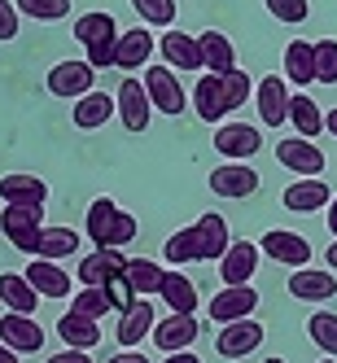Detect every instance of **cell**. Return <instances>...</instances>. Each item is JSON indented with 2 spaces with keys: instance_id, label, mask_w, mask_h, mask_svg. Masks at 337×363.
Listing matches in <instances>:
<instances>
[{
  "instance_id": "cell-16",
  "label": "cell",
  "mask_w": 337,
  "mask_h": 363,
  "mask_svg": "<svg viewBox=\"0 0 337 363\" xmlns=\"http://www.w3.org/2000/svg\"><path fill=\"white\" fill-rule=\"evenodd\" d=\"M0 342L13 346L18 354H35L44 346V328L31 315H22V311H5L0 315Z\"/></svg>"
},
{
  "instance_id": "cell-46",
  "label": "cell",
  "mask_w": 337,
  "mask_h": 363,
  "mask_svg": "<svg viewBox=\"0 0 337 363\" xmlns=\"http://www.w3.org/2000/svg\"><path fill=\"white\" fill-rule=\"evenodd\" d=\"M162 363H201V359H197L193 350H171V354H167Z\"/></svg>"
},
{
  "instance_id": "cell-10",
  "label": "cell",
  "mask_w": 337,
  "mask_h": 363,
  "mask_svg": "<svg viewBox=\"0 0 337 363\" xmlns=\"http://www.w3.org/2000/svg\"><path fill=\"white\" fill-rule=\"evenodd\" d=\"M92 84H96V66L84 57V62H57L53 70H48V92L53 96H84V92H92Z\"/></svg>"
},
{
  "instance_id": "cell-23",
  "label": "cell",
  "mask_w": 337,
  "mask_h": 363,
  "mask_svg": "<svg viewBox=\"0 0 337 363\" xmlns=\"http://www.w3.org/2000/svg\"><path fill=\"white\" fill-rule=\"evenodd\" d=\"M289 294H294L298 302H328V298L337 294V276H333V267H328V272L294 267V276H289Z\"/></svg>"
},
{
  "instance_id": "cell-39",
  "label": "cell",
  "mask_w": 337,
  "mask_h": 363,
  "mask_svg": "<svg viewBox=\"0 0 337 363\" xmlns=\"http://www.w3.org/2000/svg\"><path fill=\"white\" fill-rule=\"evenodd\" d=\"M18 9L35 22H57L70 13V0H18Z\"/></svg>"
},
{
  "instance_id": "cell-52",
  "label": "cell",
  "mask_w": 337,
  "mask_h": 363,
  "mask_svg": "<svg viewBox=\"0 0 337 363\" xmlns=\"http://www.w3.org/2000/svg\"><path fill=\"white\" fill-rule=\"evenodd\" d=\"M320 363H337V354H333V359H320Z\"/></svg>"
},
{
  "instance_id": "cell-1",
  "label": "cell",
  "mask_w": 337,
  "mask_h": 363,
  "mask_svg": "<svg viewBox=\"0 0 337 363\" xmlns=\"http://www.w3.org/2000/svg\"><path fill=\"white\" fill-rule=\"evenodd\" d=\"M228 245H232V237H228V219L211 211V215H201L193 228L175 232V237L162 245V258H167L171 267L211 263V258H223V254H228Z\"/></svg>"
},
{
  "instance_id": "cell-3",
  "label": "cell",
  "mask_w": 337,
  "mask_h": 363,
  "mask_svg": "<svg viewBox=\"0 0 337 363\" xmlns=\"http://www.w3.org/2000/svg\"><path fill=\"white\" fill-rule=\"evenodd\" d=\"M84 228H88V237H92V245H114V250H123V245H132L136 241V219L127 215V211H118V206L110 201V197H96L92 206H88V219H84Z\"/></svg>"
},
{
  "instance_id": "cell-40",
  "label": "cell",
  "mask_w": 337,
  "mask_h": 363,
  "mask_svg": "<svg viewBox=\"0 0 337 363\" xmlns=\"http://www.w3.org/2000/svg\"><path fill=\"white\" fill-rule=\"evenodd\" d=\"M316 84H337V40H316Z\"/></svg>"
},
{
  "instance_id": "cell-11",
  "label": "cell",
  "mask_w": 337,
  "mask_h": 363,
  "mask_svg": "<svg viewBox=\"0 0 337 363\" xmlns=\"http://www.w3.org/2000/svg\"><path fill=\"white\" fill-rule=\"evenodd\" d=\"M258 149H263V132L250 127V123H223L215 132V153H223V158H232V162L254 158Z\"/></svg>"
},
{
  "instance_id": "cell-18",
  "label": "cell",
  "mask_w": 337,
  "mask_h": 363,
  "mask_svg": "<svg viewBox=\"0 0 337 363\" xmlns=\"http://www.w3.org/2000/svg\"><path fill=\"white\" fill-rule=\"evenodd\" d=\"M276 162L289 167L294 175H324V149H316L306 136H294L276 145Z\"/></svg>"
},
{
  "instance_id": "cell-5",
  "label": "cell",
  "mask_w": 337,
  "mask_h": 363,
  "mask_svg": "<svg viewBox=\"0 0 337 363\" xmlns=\"http://www.w3.org/2000/svg\"><path fill=\"white\" fill-rule=\"evenodd\" d=\"M145 88H149V101H153V110H158V114H171V118L184 114L189 96H184V88H179L171 66H149L145 70Z\"/></svg>"
},
{
  "instance_id": "cell-31",
  "label": "cell",
  "mask_w": 337,
  "mask_h": 363,
  "mask_svg": "<svg viewBox=\"0 0 337 363\" xmlns=\"http://www.w3.org/2000/svg\"><path fill=\"white\" fill-rule=\"evenodd\" d=\"M57 333H62V342L66 346H79V350H92L101 342V328L92 315H79V311H66V315L57 320Z\"/></svg>"
},
{
  "instance_id": "cell-51",
  "label": "cell",
  "mask_w": 337,
  "mask_h": 363,
  "mask_svg": "<svg viewBox=\"0 0 337 363\" xmlns=\"http://www.w3.org/2000/svg\"><path fill=\"white\" fill-rule=\"evenodd\" d=\"M263 363H284V359H263Z\"/></svg>"
},
{
  "instance_id": "cell-15",
  "label": "cell",
  "mask_w": 337,
  "mask_h": 363,
  "mask_svg": "<svg viewBox=\"0 0 337 363\" xmlns=\"http://www.w3.org/2000/svg\"><path fill=\"white\" fill-rule=\"evenodd\" d=\"M258 245H263V254L276 258L280 267H306V263H311V254H316L306 237H298V232H284V228L267 232V237L258 241Z\"/></svg>"
},
{
  "instance_id": "cell-13",
  "label": "cell",
  "mask_w": 337,
  "mask_h": 363,
  "mask_svg": "<svg viewBox=\"0 0 337 363\" xmlns=\"http://www.w3.org/2000/svg\"><path fill=\"white\" fill-rule=\"evenodd\" d=\"M123 272H127V258H123L114 245H106V250L96 245V254H88L74 276H79V284H96V289H110V284H114Z\"/></svg>"
},
{
  "instance_id": "cell-49",
  "label": "cell",
  "mask_w": 337,
  "mask_h": 363,
  "mask_svg": "<svg viewBox=\"0 0 337 363\" xmlns=\"http://www.w3.org/2000/svg\"><path fill=\"white\" fill-rule=\"evenodd\" d=\"M328 228H333V237H337V193H333V201H328Z\"/></svg>"
},
{
  "instance_id": "cell-35",
  "label": "cell",
  "mask_w": 337,
  "mask_h": 363,
  "mask_svg": "<svg viewBox=\"0 0 337 363\" xmlns=\"http://www.w3.org/2000/svg\"><path fill=\"white\" fill-rule=\"evenodd\" d=\"M306 333L324 354H337V315L333 311H316V315L306 320Z\"/></svg>"
},
{
  "instance_id": "cell-47",
  "label": "cell",
  "mask_w": 337,
  "mask_h": 363,
  "mask_svg": "<svg viewBox=\"0 0 337 363\" xmlns=\"http://www.w3.org/2000/svg\"><path fill=\"white\" fill-rule=\"evenodd\" d=\"M0 363H22V359H18V350H13V346L0 342Z\"/></svg>"
},
{
  "instance_id": "cell-50",
  "label": "cell",
  "mask_w": 337,
  "mask_h": 363,
  "mask_svg": "<svg viewBox=\"0 0 337 363\" xmlns=\"http://www.w3.org/2000/svg\"><path fill=\"white\" fill-rule=\"evenodd\" d=\"M324 258H328V267H333V272H337V237H333V245H328V250H324Z\"/></svg>"
},
{
  "instance_id": "cell-42",
  "label": "cell",
  "mask_w": 337,
  "mask_h": 363,
  "mask_svg": "<svg viewBox=\"0 0 337 363\" xmlns=\"http://www.w3.org/2000/svg\"><path fill=\"white\" fill-rule=\"evenodd\" d=\"M114 44H118V35H101V40H92V44H88V62H92L96 70H110V66H114Z\"/></svg>"
},
{
  "instance_id": "cell-26",
  "label": "cell",
  "mask_w": 337,
  "mask_h": 363,
  "mask_svg": "<svg viewBox=\"0 0 337 363\" xmlns=\"http://www.w3.org/2000/svg\"><path fill=\"white\" fill-rule=\"evenodd\" d=\"M284 79L289 84H316V40H289L284 44Z\"/></svg>"
},
{
  "instance_id": "cell-28",
  "label": "cell",
  "mask_w": 337,
  "mask_h": 363,
  "mask_svg": "<svg viewBox=\"0 0 337 363\" xmlns=\"http://www.w3.org/2000/svg\"><path fill=\"white\" fill-rule=\"evenodd\" d=\"M0 302H5L9 311H22V315H35V302H40V289L27 280V276H18V272H5L0 276Z\"/></svg>"
},
{
  "instance_id": "cell-19",
  "label": "cell",
  "mask_w": 337,
  "mask_h": 363,
  "mask_svg": "<svg viewBox=\"0 0 337 363\" xmlns=\"http://www.w3.org/2000/svg\"><path fill=\"white\" fill-rule=\"evenodd\" d=\"M158 48H162V57H167L171 70H184V74L206 70V62H201V44H197L193 35H184L179 27H171V31L158 40Z\"/></svg>"
},
{
  "instance_id": "cell-8",
  "label": "cell",
  "mask_w": 337,
  "mask_h": 363,
  "mask_svg": "<svg viewBox=\"0 0 337 363\" xmlns=\"http://www.w3.org/2000/svg\"><path fill=\"white\" fill-rule=\"evenodd\" d=\"M153 324H158V311H153V302L140 294V298H132L123 306V315H118V328H114V337H118V346H140L145 337L153 333Z\"/></svg>"
},
{
  "instance_id": "cell-9",
  "label": "cell",
  "mask_w": 337,
  "mask_h": 363,
  "mask_svg": "<svg viewBox=\"0 0 337 363\" xmlns=\"http://www.w3.org/2000/svg\"><path fill=\"white\" fill-rule=\"evenodd\" d=\"M258 346H263V324H254L250 315L223 324L219 337H215V350H219L223 359H245V354H254Z\"/></svg>"
},
{
  "instance_id": "cell-2",
  "label": "cell",
  "mask_w": 337,
  "mask_h": 363,
  "mask_svg": "<svg viewBox=\"0 0 337 363\" xmlns=\"http://www.w3.org/2000/svg\"><path fill=\"white\" fill-rule=\"evenodd\" d=\"M245 101H250V74H245L241 66H232V70H223V74L206 70L201 79H197V88H193L197 118H206V123H219L223 114L241 110Z\"/></svg>"
},
{
  "instance_id": "cell-21",
  "label": "cell",
  "mask_w": 337,
  "mask_h": 363,
  "mask_svg": "<svg viewBox=\"0 0 337 363\" xmlns=\"http://www.w3.org/2000/svg\"><path fill=\"white\" fill-rule=\"evenodd\" d=\"M289 79H280V74H267L263 84H258V118L263 127H280L289 123Z\"/></svg>"
},
{
  "instance_id": "cell-43",
  "label": "cell",
  "mask_w": 337,
  "mask_h": 363,
  "mask_svg": "<svg viewBox=\"0 0 337 363\" xmlns=\"http://www.w3.org/2000/svg\"><path fill=\"white\" fill-rule=\"evenodd\" d=\"M18 0H0V44L18 40Z\"/></svg>"
},
{
  "instance_id": "cell-25",
  "label": "cell",
  "mask_w": 337,
  "mask_h": 363,
  "mask_svg": "<svg viewBox=\"0 0 337 363\" xmlns=\"http://www.w3.org/2000/svg\"><path fill=\"white\" fill-rule=\"evenodd\" d=\"M0 197H5V206H44L48 184L40 175H5L0 179Z\"/></svg>"
},
{
  "instance_id": "cell-27",
  "label": "cell",
  "mask_w": 337,
  "mask_h": 363,
  "mask_svg": "<svg viewBox=\"0 0 337 363\" xmlns=\"http://www.w3.org/2000/svg\"><path fill=\"white\" fill-rule=\"evenodd\" d=\"M27 280L40 289V298H66L70 294V276L57 267V258H31Z\"/></svg>"
},
{
  "instance_id": "cell-30",
  "label": "cell",
  "mask_w": 337,
  "mask_h": 363,
  "mask_svg": "<svg viewBox=\"0 0 337 363\" xmlns=\"http://www.w3.org/2000/svg\"><path fill=\"white\" fill-rule=\"evenodd\" d=\"M197 44H201V62H206V70L223 74V70L237 66V48H232V40H228L223 31H201Z\"/></svg>"
},
{
  "instance_id": "cell-34",
  "label": "cell",
  "mask_w": 337,
  "mask_h": 363,
  "mask_svg": "<svg viewBox=\"0 0 337 363\" xmlns=\"http://www.w3.org/2000/svg\"><path fill=\"white\" fill-rule=\"evenodd\" d=\"M162 276H167V267H158V263H149V258H127V284H132L136 294H162Z\"/></svg>"
},
{
  "instance_id": "cell-29",
  "label": "cell",
  "mask_w": 337,
  "mask_h": 363,
  "mask_svg": "<svg viewBox=\"0 0 337 363\" xmlns=\"http://www.w3.org/2000/svg\"><path fill=\"white\" fill-rule=\"evenodd\" d=\"M66 258V254H79V232L74 228H40L35 232V245L31 258Z\"/></svg>"
},
{
  "instance_id": "cell-17",
  "label": "cell",
  "mask_w": 337,
  "mask_h": 363,
  "mask_svg": "<svg viewBox=\"0 0 337 363\" xmlns=\"http://www.w3.org/2000/svg\"><path fill=\"white\" fill-rule=\"evenodd\" d=\"M258 258H263V245H254V241H232L228 254L219 258L223 284H250L254 272H258Z\"/></svg>"
},
{
  "instance_id": "cell-32",
  "label": "cell",
  "mask_w": 337,
  "mask_h": 363,
  "mask_svg": "<svg viewBox=\"0 0 337 363\" xmlns=\"http://www.w3.org/2000/svg\"><path fill=\"white\" fill-rule=\"evenodd\" d=\"M162 298H167V306L171 311H184V315H197V284L184 276V272H167L162 276Z\"/></svg>"
},
{
  "instance_id": "cell-33",
  "label": "cell",
  "mask_w": 337,
  "mask_h": 363,
  "mask_svg": "<svg viewBox=\"0 0 337 363\" xmlns=\"http://www.w3.org/2000/svg\"><path fill=\"white\" fill-rule=\"evenodd\" d=\"M289 123L298 127V136L316 140V136L324 132V110H320L311 96H294V101H289Z\"/></svg>"
},
{
  "instance_id": "cell-38",
  "label": "cell",
  "mask_w": 337,
  "mask_h": 363,
  "mask_svg": "<svg viewBox=\"0 0 337 363\" xmlns=\"http://www.w3.org/2000/svg\"><path fill=\"white\" fill-rule=\"evenodd\" d=\"M132 9L153 27H175V0H132Z\"/></svg>"
},
{
  "instance_id": "cell-12",
  "label": "cell",
  "mask_w": 337,
  "mask_h": 363,
  "mask_svg": "<svg viewBox=\"0 0 337 363\" xmlns=\"http://www.w3.org/2000/svg\"><path fill=\"white\" fill-rule=\"evenodd\" d=\"M284 211H294V215H316V211H328V201H333V189L320 184V175H298V184L284 189Z\"/></svg>"
},
{
  "instance_id": "cell-24",
  "label": "cell",
  "mask_w": 337,
  "mask_h": 363,
  "mask_svg": "<svg viewBox=\"0 0 337 363\" xmlns=\"http://www.w3.org/2000/svg\"><path fill=\"white\" fill-rule=\"evenodd\" d=\"M153 48H158V40H153L145 27L123 31V35H118V44H114V66L132 74V70H140V66L153 57Z\"/></svg>"
},
{
  "instance_id": "cell-7",
  "label": "cell",
  "mask_w": 337,
  "mask_h": 363,
  "mask_svg": "<svg viewBox=\"0 0 337 363\" xmlns=\"http://www.w3.org/2000/svg\"><path fill=\"white\" fill-rule=\"evenodd\" d=\"M211 193H219V197H228V201H241V197H250V193H258V171L254 167H245V162H223V167H215L211 171Z\"/></svg>"
},
{
  "instance_id": "cell-14",
  "label": "cell",
  "mask_w": 337,
  "mask_h": 363,
  "mask_svg": "<svg viewBox=\"0 0 337 363\" xmlns=\"http://www.w3.org/2000/svg\"><path fill=\"white\" fill-rule=\"evenodd\" d=\"M197 333H201L197 315H184V311H171V315H167L162 324H153V346H158L162 354H171V350H189V346L197 342Z\"/></svg>"
},
{
  "instance_id": "cell-41",
  "label": "cell",
  "mask_w": 337,
  "mask_h": 363,
  "mask_svg": "<svg viewBox=\"0 0 337 363\" xmlns=\"http://www.w3.org/2000/svg\"><path fill=\"white\" fill-rule=\"evenodd\" d=\"M267 13L280 18V22H306L311 5H306V0H267Z\"/></svg>"
},
{
  "instance_id": "cell-22",
  "label": "cell",
  "mask_w": 337,
  "mask_h": 363,
  "mask_svg": "<svg viewBox=\"0 0 337 363\" xmlns=\"http://www.w3.org/2000/svg\"><path fill=\"white\" fill-rule=\"evenodd\" d=\"M118 114V106H114V96H106V92H84V96H74V110H70V123L79 127V132H96V127H106L110 118Z\"/></svg>"
},
{
  "instance_id": "cell-37",
  "label": "cell",
  "mask_w": 337,
  "mask_h": 363,
  "mask_svg": "<svg viewBox=\"0 0 337 363\" xmlns=\"http://www.w3.org/2000/svg\"><path fill=\"white\" fill-rule=\"evenodd\" d=\"M70 311H79V315H92V320H101L106 311H114V302H110V294H106V289H96V284H84V289L74 294Z\"/></svg>"
},
{
  "instance_id": "cell-6",
  "label": "cell",
  "mask_w": 337,
  "mask_h": 363,
  "mask_svg": "<svg viewBox=\"0 0 337 363\" xmlns=\"http://www.w3.org/2000/svg\"><path fill=\"white\" fill-rule=\"evenodd\" d=\"M114 106H118V118H123L127 132H145L149 118H153V101H149L145 79H123V84H118V96H114Z\"/></svg>"
},
{
  "instance_id": "cell-4",
  "label": "cell",
  "mask_w": 337,
  "mask_h": 363,
  "mask_svg": "<svg viewBox=\"0 0 337 363\" xmlns=\"http://www.w3.org/2000/svg\"><path fill=\"white\" fill-rule=\"evenodd\" d=\"M40 219H44V206H5V211H0V232L9 237V245L18 254H31L35 232L44 228Z\"/></svg>"
},
{
  "instance_id": "cell-45",
  "label": "cell",
  "mask_w": 337,
  "mask_h": 363,
  "mask_svg": "<svg viewBox=\"0 0 337 363\" xmlns=\"http://www.w3.org/2000/svg\"><path fill=\"white\" fill-rule=\"evenodd\" d=\"M106 363H149V359H145V354H140L136 346H123V350H118L114 359H106Z\"/></svg>"
},
{
  "instance_id": "cell-48",
  "label": "cell",
  "mask_w": 337,
  "mask_h": 363,
  "mask_svg": "<svg viewBox=\"0 0 337 363\" xmlns=\"http://www.w3.org/2000/svg\"><path fill=\"white\" fill-rule=\"evenodd\" d=\"M324 132L337 136V110H324Z\"/></svg>"
},
{
  "instance_id": "cell-36",
  "label": "cell",
  "mask_w": 337,
  "mask_h": 363,
  "mask_svg": "<svg viewBox=\"0 0 337 363\" xmlns=\"http://www.w3.org/2000/svg\"><path fill=\"white\" fill-rule=\"evenodd\" d=\"M101 35H118V27H114V18L101 9V13H84V18H74V40L79 44H92V40H101Z\"/></svg>"
},
{
  "instance_id": "cell-44",
  "label": "cell",
  "mask_w": 337,
  "mask_h": 363,
  "mask_svg": "<svg viewBox=\"0 0 337 363\" xmlns=\"http://www.w3.org/2000/svg\"><path fill=\"white\" fill-rule=\"evenodd\" d=\"M44 363H92V359H88V350H79V346H66L62 354H53V359H44Z\"/></svg>"
},
{
  "instance_id": "cell-20",
  "label": "cell",
  "mask_w": 337,
  "mask_h": 363,
  "mask_svg": "<svg viewBox=\"0 0 337 363\" xmlns=\"http://www.w3.org/2000/svg\"><path fill=\"white\" fill-rule=\"evenodd\" d=\"M254 306H258V289H250V284H228L223 294L211 298V320L215 324H232V320L254 315Z\"/></svg>"
}]
</instances>
